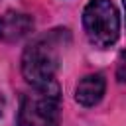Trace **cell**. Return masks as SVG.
I'll return each instance as SVG.
<instances>
[{
	"label": "cell",
	"mask_w": 126,
	"mask_h": 126,
	"mask_svg": "<svg viewBox=\"0 0 126 126\" xmlns=\"http://www.w3.org/2000/svg\"><path fill=\"white\" fill-rule=\"evenodd\" d=\"M122 4H124V12H126V0H122Z\"/></svg>",
	"instance_id": "8"
},
{
	"label": "cell",
	"mask_w": 126,
	"mask_h": 126,
	"mask_svg": "<svg viewBox=\"0 0 126 126\" xmlns=\"http://www.w3.org/2000/svg\"><path fill=\"white\" fill-rule=\"evenodd\" d=\"M61 93L59 85L33 89L26 94L18 112V126H59L61 118Z\"/></svg>",
	"instance_id": "3"
},
{
	"label": "cell",
	"mask_w": 126,
	"mask_h": 126,
	"mask_svg": "<svg viewBox=\"0 0 126 126\" xmlns=\"http://www.w3.org/2000/svg\"><path fill=\"white\" fill-rule=\"evenodd\" d=\"M106 91V81L100 73H91L85 75L77 87H75V100L81 106H94L102 100Z\"/></svg>",
	"instance_id": "5"
},
{
	"label": "cell",
	"mask_w": 126,
	"mask_h": 126,
	"mask_svg": "<svg viewBox=\"0 0 126 126\" xmlns=\"http://www.w3.org/2000/svg\"><path fill=\"white\" fill-rule=\"evenodd\" d=\"M67 30H53L49 35L37 37L30 43L22 55V75L32 85V89H45L57 85L55 73L59 67L57 47Z\"/></svg>",
	"instance_id": "1"
},
{
	"label": "cell",
	"mask_w": 126,
	"mask_h": 126,
	"mask_svg": "<svg viewBox=\"0 0 126 126\" xmlns=\"http://www.w3.org/2000/svg\"><path fill=\"white\" fill-rule=\"evenodd\" d=\"M4 104H6V102H4V96L0 94V116H2V112H4Z\"/></svg>",
	"instance_id": "7"
},
{
	"label": "cell",
	"mask_w": 126,
	"mask_h": 126,
	"mask_svg": "<svg viewBox=\"0 0 126 126\" xmlns=\"http://www.w3.org/2000/svg\"><path fill=\"white\" fill-rule=\"evenodd\" d=\"M83 28L93 45H114L120 35V14L112 0H91L83 10Z\"/></svg>",
	"instance_id": "2"
},
{
	"label": "cell",
	"mask_w": 126,
	"mask_h": 126,
	"mask_svg": "<svg viewBox=\"0 0 126 126\" xmlns=\"http://www.w3.org/2000/svg\"><path fill=\"white\" fill-rule=\"evenodd\" d=\"M33 30V20L22 12H4L0 16V39L2 41H20Z\"/></svg>",
	"instance_id": "4"
},
{
	"label": "cell",
	"mask_w": 126,
	"mask_h": 126,
	"mask_svg": "<svg viewBox=\"0 0 126 126\" xmlns=\"http://www.w3.org/2000/svg\"><path fill=\"white\" fill-rule=\"evenodd\" d=\"M116 79L120 83H126V49L120 51V55L116 59Z\"/></svg>",
	"instance_id": "6"
}]
</instances>
